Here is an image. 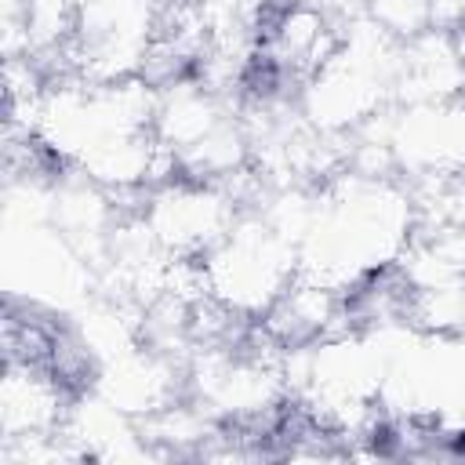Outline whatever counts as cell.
<instances>
[{
  "instance_id": "obj_2",
  "label": "cell",
  "mask_w": 465,
  "mask_h": 465,
  "mask_svg": "<svg viewBox=\"0 0 465 465\" xmlns=\"http://www.w3.org/2000/svg\"><path fill=\"white\" fill-rule=\"evenodd\" d=\"M207 294L232 316H265L298 280V247L262 214H240L232 229L200 258Z\"/></svg>"
},
{
  "instance_id": "obj_5",
  "label": "cell",
  "mask_w": 465,
  "mask_h": 465,
  "mask_svg": "<svg viewBox=\"0 0 465 465\" xmlns=\"http://www.w3.org/2000/svg\"><path fill=\"white\" fill-rule=\"evenodd\" d=\"M367 18L403 44L432 29V0H367Z\"/></svg>"
},
{
  "instance_id": "obj_1",
  "label": "cell",
  "mask_w": 465,
  "mask_h": 465,
  "mask_svg": "<svg viewBox=\"0 0 465 465\" xmlns=\"http://www.w3.org/2000/svg\"><path fill=\"white\" fill-rule=\"evenodd\" d=\"M418 229L414 193L396 174L345 171L316 193L312 222L298 243V276L352 291L392 269Z\"/></svg>"
},
{
  "instance_id": "obj_3",
  "label": "cell",
  "mask_w": 465,
  "mask_h": 465,
  "mask_svg": "<svg viewBox=\"0 0 465 465\" xmlns=\"http://www.w3.org/2000/svg\"><path fill=\"white\" fill-rule=\"evenodd\" d=\"M371 124L392 156V171L407 174L414 185L447 182L465 171V94L400 102V113L381 109Z\"/></svg>"
},
{
  "instance_id": "obj_4",
  "label": "cell",
  "mask_w": 465,
  "mask_h": 465,
  "mask_svg": "<svg viewBox=\"0 0 465 465\" xmlns=\"http://www.w3.org/2000/svg\"><path fill=\"white\" fill-rule=\"evenodd\" d=\"M240 218L236 200L218 182L174 174L145 193L142 222L171 258H203Z\"/></svg>"
}]
</instances>
